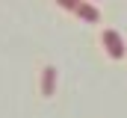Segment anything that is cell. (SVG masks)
<instances>
[{
	"instance_id": "obj_4",
	"label": "cell",
	"mask_w": 127,
	"mask_h": 118,
	"mask_svg": "<svg viewBox=\"0 0 127 118\" xmlns=\"http://www.w3.org/2000/svg\"><path fill=\"white\" fill-rule=\"evenodd\" d=\"M56 3H59L62 9H68V12H74V9H77V6H80L83 0H56Z\"/></svg>"
},
{
	"instance_id": "obj_2",
	"label": "cell",
	"mask_w": 127,
	"mask_h": 118,
	"mask_svg": "<svg viewBox=\"0 0 127 118\" xmlns=\"http://www.w3.org/2000/svg\"><path fill=\"white\" fill-rule=\"evenodd\" d=\"M56 91V68L53 65H44L41 68V94L44 97H53Z\"/></svg>"
},
{
	"instance_id": "obj_1",
	"label": "cell",
	"mask_w": 127,
	"mask_h": 118,
	"mask_svg": "<svg viewBox=\"0 0 127 118\" xmlns=\"http://www.w3.org/2000/svg\"><path fill=\"white\" fill-rule=\"evenodd\" d=\"M100 41H103V50L112 59H124L127 56V44H124V38H121L115 30H103V32H100Z\"/></svg>"
},
{
	"instance_id": "obj_3",
	"label": "cell",
	"mask_w": 127,
	"mask_h": 118,
	"mask_svg": "<svg viewBox=\"0 0 127 118\" xmlns=\"http://www.w3.org/2000/svg\"><path fill=\"white\" fill-rule=\"evenodd\" d=\"M74 15H77L80 21H86V24H97V21H100V12H97L92 3H86V0H83L77 9H74Z\"/></svg>"
}]
</instances>
